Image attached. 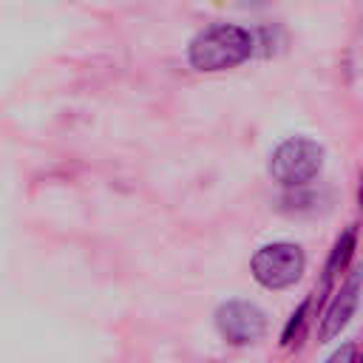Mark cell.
<instances>
[{"mask_svg":"<svg viewBox=\"0 0 363 363\" xmlns=\"http://www.w3.org/2000/svg\"><path fill=\"white\" fill-rule=\"evenodd\" d=\"M250 269H252V278L264 289H286L301 281L306 269V255L292 241H272L255 250Z\"/></svg>","mask_w":363,"mask_h":363,"instance_id":"obj_3","label":"cell"},{"mask_svg":"<svg viewBox=\"0 0 363 363\" xmlns=\"http://www.w3.org/2000/svg\"><path fill=\"white\" fill-rule=\"evenodd\" d=\"M216 329L230 346H250L264 337L267 315L258 303L233 298L216 309Z\"/></svg>","mask_w":363,"mask_h":363,"instance_id":"obj_4","label":"cell"},{"mask_svg":"<svg viewBox=\"0 0 363 363\" xmlns=\"http://www.w3.org/2000/svg\"><path fill=\"white\" fill-rule=\"evenodd\" d=\"M357 354H360V349H357V343H343L326 363H354L357 360Z\"/></svg>","mask_w":363,"mask_h":363,"instance_id":"obj_8","label":"cell"},{"mask_svg":"<svg viewBox=\"0 0 363 363\" xmlns=\"http://www.w3.org/2000/svg\"><path fill=\"white\" fill-rule=\"evenodd\" d=\"M360 281H363V278L354 272V275H349L346 284L332 295V301H329V306H326V312H323V318H320V326H318V340H320V343L335 340V337L346 329V323L352 320V315H354V309H357V298H360Z\"/></svg>","mask_w":363,"mask_h":363,"instance_id":"obj_5","label":"cell"},{"mask_svg":"<svg viewBox=\"0 0 363 363\" xmlns=\"http://www.w3.org/2000/svg\"><path fill=\"white\" fill-rule=\"evenodd\" d=\"M323 167V147L309 136L284 139L269 156V176L284 187L309 184Z\"/></svg>","mask_w":363,"mask_h":363,"instance_id":"obj_2","label":"cell"},{"mask_svg":"<svg viewBox=\"0 0 363 363\" xmlns=\"http://www.w3.org/2000/svg\"><path fill=\"white\" fill-rule=\"evenodd\" d=\"M357 204H360V210H363V173H360V190H357Z\"/></svg>","mask_w":363,"mask_h":363,"instance_id":"obj_10","label":"cell"},{"mask_svg":"<svg viewBox=\"0 0 363 363\" xmlns=\"http://www.w3.org/2000/svg\"><path fill=\"white\" fill-rule=\"evenodd\" d=\"M241 6H247V9H258V6H267L269 0H238Z\"/></svg>","mask_w":363,"mask_h":363,"instance_id":"obj_9","label":"cell"},{"mask_svg":"<svg viewBox=\"0 0 363 363\" xmlns=\"http://www.w3.org/2000/svg\"><path fill=\"white\" fill-rule=\"evenodd\" d=\"M252 48H255V40L247 28L233 23H216L190 40L187 60L196 71L216 74V71H230L241 65L252 54Z\"/></svg>","mask_w":363,"mask_h":363,"instance_id":"obj_1","label":"cell"},{"mask_svg":"<svg viewBox=\"0 0 363 363\" xmlns=\"http://www.w3.org/2000/svg\"><path fill=\"white\" fill-rule=\"evenodd\" d=\"M354 250H357V230H354V227H346V230L337 235V241H335V247H332V252H329V258H326V264H323L320 295H329V292H332L335 278L349 269V261H352Z\"/></svg>","mask_w":363,"mask_h":363,"instance_id":"obj_6","label":"cell"},{"mask_svg":"<svg viewBox=\"0 0 363 363\" xmlns=\"http://www.w3.org/2000/svg\"><path fill=\"white\" fill-rule=\"evenodd\" d=\"M309 309H312V298H303L298 306H295V312L286 318V323H284V332H281V346H292V343H298V337L303 335V326H306V320H309Z\"/></svg>","mask_w":363,"mask_h":363,"instance_id":"obj_7","label":"cell"}]
</instances>
